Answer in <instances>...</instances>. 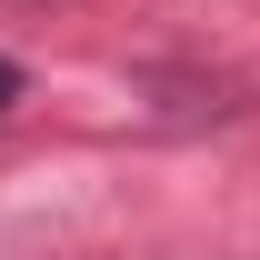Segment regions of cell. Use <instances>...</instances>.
<instances>
[{"mask_svg":"<svg viewBox=\"0 0 260 260\" xmlns=\"http://www.w3.org/2000/svg\"><path fill=\"white\" fill-rule=\"evenodd\" d=\"M10 100H20V60H0V110H10Z\"/></svg>","mask_w":260,"mask_h":260,"instance_id":"obj_1","label":"cell"}]
</instances>
